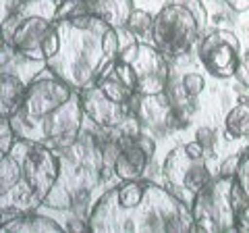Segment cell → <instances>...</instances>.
Returning <instances> with one entry per match:
<instances>
[{"instance_id": "obj_1", "label": "cell", "mask_w": 249, "mask_h": 233, "mask_svg": "<svg viewBox=\"0 0 249 233\" xmlns=\"http://www.w3.org/2000/svg\"><path fill=\"white\" fill-rule=\"evenodd\" d=\"M93 233L196 231L191 206L150 179L119 181L106 188L88 214Z\"/></svg>"}, {"instance_id": "obj_2", "label": "cell", "mask_w": 249, "mask_h": 233, "mask_svg": "<svg viewBox=\"0 0 249 233\" xmlns=\"http://www.w3.org/2000/svg\"><path fill=\"white\" fill-rule=\"evenodd\" d=\"M58 179L54 183L44 206L56 211H71L75 219H85L96 204V200L108 188V181L114 179L112 169L106 167L102 144L98 137V127L83 131L71 146L58 150Z\"/></svg>"}, {"instance_id": "obj_3", "label": "cell", "mask_w": 249, "mask_h": 233, "mask_svg": "<svg viewBox=\"0 0 249 233\" xmlns=\"http://www.w3.org/2000/svg\"><path fill=\"white\" fill-rule=\"evenodd\" d=\"M54 27L60 44L56 54L44 63L46 69L77 92L93 85L112 65L102 42L104 32L110 25L89 11L77 17L56 19Z\"/></svg>"}, {"instance_id": "obj_4", "label": "cell", "mask_w": 249, "mask_h": 233, "mask_svg": "<svg viewBox=\"0 0 249 233\" xmlns=\"http://www.w3.org/2000/svg\"><path fill=\"white\" fill-rule=\"evenodd\" d=\"M208 29V11L201 0H170L154 15L152 44L166 58L189 52Z\"/></svg>"}, {"instance_id": "obj_5", "label": "cell", "mask_w": 249, "mask_h": 233, "mask_svg": "<svg viewBox=\"0 0 249 233\" xmlns=\"http://www.w3.org/2000/svg\"><path fill=\"white\" fill-rule=\"evenodd\" d=\"M60 0H19L0 23L9 48L31 63H46L44 38L56 21Z\"/></svg>"}, {"instance_id": "obj_6", "label": "cell", "mask_w": 249, "mask_h": 233, "mask_svg": "<svg viewBox=\"0 0 249 233\" xmlns=\"http://www.w3.org/2000/svg\"><path fill=\"white\" fill-rule=\"evenodd\" d=\"M110 69L139 96L162 94L170 81L168 60L154 44L131 42L127 48H121Z\"/></svg>"}, {"instance_id": "obj_7", "label": "cell", "mask_w": 249, "mask_h": 233, "mask_svg": "<svg viewBox=\"0 0 249 233\" xmlns=\"http://www.w3.org/2000/svg\"><path fill=\"white\" fill-rule=\"evenodd\" d=\"M166 188L183 200L187 206L212 181V171L208 165V152L197 139L170 150L162 165Z\"/></svg>"}, {"instance_id": "obj_8", "label": "cell", "mask_w": 249, "mask_h": 233, "mask_svg": "<svg viewBox=\"0 0 249 233\" xmlns=\"http://www.w3.org/2000/svg\"><path fill=\"white\" fill-rule=\"evenodd\" d=\"M232 188L235 177L218 175L197 194L191 202L196 231H237L239 214Z\"/></svg>"}, {"instance_id": "obj_9", "label": "cell", "mask_w": 249, "mask_h": 233, "mask_svg": "<svg viewBox=\"0 0 249 233\" xmlns=\"http://www.w3.org/2000/svg\"><path fill=\"white\" fill-rule=\"evenodd\" d=\"M75 94H77V90L71 88L67 81H62L54 73L48 71L46 75H37L34 81L27 83L25 98H23L19 113L9 119L15 136L21 137L37 121H42L52 111H56L60 104L71 100Z\"/></svg>"}, {"instance_id": "obj_10", "label": "cell", "mask_w": 249, "mask_h": 233, "mask_svg": "<svg viewBox=\"0 0 249 233\" xmlns=\"http://www.w3.org/2000/svg\"><path fill=\"white\" fill-rule=\"evenodd\" d=\"M42 202L25 181L15 142L0 146V211L6 216L37 211Z\"/></svg>"}, {"instance_id": "obj_11", "label": "cell", "mask_w": 249, "mask_h": 233, "mask_svg": "<svg viewBox=\"0 0 249 233\" xmlns=\"http://www.w3.org/2000/svg\"><path fill=\"white\" fill-rule=\"evenodd\" d=\"M15 146H17L21 158L25 181L44 206V200L48 198V194L52 192L54 183L58 179V171H60L58 152L46 144L29 142V139L23 137L15 139Z\"/></svg>"}, {"instance_id": "obj_12", "label": "cell", "mask_w": 249, "mask_h": 233, "mask_svg": "<svg viewBox=\"0 0 249 233\" xmlns=\"http://www.w3.org/2000/svg\"><path fill=\"white\" fill-rule=\"evenodd\" d=\"M199 60L208 73L220 79L235 77L241 60V42L229 29H212L199 42Z\"/></svg>"}, {"instance_id": "obj_13", "label": "cell", "mask_w": 249, "mask_h": 233, "mask_svg": "<svg viewBox=\"0 0 249 233\" xmlns=\"http://www.w3.org/2000/svg\"><path fill=\"white\" fill-rule=\"evenodd\" d=\"M131 115H135L143 131L164 136L178 129V116L175 111V102L166 92L162 94L135 96L131 100Z\"/></svg>"}, {"instance_id": "obj_14", "label": "cell", "mask_w": 249, "mask_h": 233, "mask_svg": "<svg viewBox=\"0 0 249 233\" xmlns=\"http://www.w3.org/2000/svg\"><path fill=\"white\" fill-rule=\"evenodd\" d=\"M81 96V106L91 125L100 129H114L131 115V104H119L112 98H108L98 83L89 85L79 92Z\"/></svg>"}, {"instance_id": "obj_15", "label": "cell", "mask_w": 249, "mask_h": 233, "mask_svg": "<svg viewBox=\"0 0 249 233\" xmlns=\"http://www.w3.org/2000/svg\"><path fill=\"white\" fill-rule=\"evenodd\" d=\"M9 231L13 233H60L65 229H62V225L58 221L31 211V213L9 216L6 221L0 223V233H9Z\"/></svg>"}, {"instance_id": "obj_16", "label": "cell", "mask_w": 249, "mask_h": 233, "mask_svg": "<svg viewBox=\"0 0 249 233\" xmlns=\"http://www.w3.org/2000/svg\"><path fill=\"white\" fill-rule=\"evenodd\" d=\"M27 83L17 75L0 73V119H11L19 113L25 98Z\"/></svg>"}, {"instance_id": "obj_17", "label": "cell", "mask_w": 249, "mask_h": 233, "mask_svg": "<svg viewBox=\"0 0 249 233\" xmlns=\"http://www.w3.org/2000/svg\"><path fill=\"white\" fill-rule=\"evenodd\" d=\"M89 9L93 15L104 19L110 27L124 29L135 6L133 0H89Z\"/></svg>"}, {"instance_id": "obj_18", "label": "cell", "mask_w": 249, "mask_h": 233, "mask_svg": "<svg viewBox=\"0 0 249 233\" xmlns=\"http://www.w3.org/2000/svg\"><path fill=\"white\" fill-rule=\"evenodd\" d=\"M224 134L231 139L249 137V100H241L224 119Z\"/></svg>"}, {"instance_id": "obj_19", "label": "cell", "mask_w": 249, "mask_h": 233, "mask_svg": "<svg viewBox=\"0 0 249 233\" xmlns=\"http://www.w3.org/2000/svg\"><path fill=\"white\" fill-rule=\"evenodd\" d=\"M96 83L100 85V90H102L108 98H112L114 102H119V104H131V100L137 96L127 83H124L123 79H119V77L112 73L110 67L100 75V79Z\"/></svg>"}, {"instance_id": "obj_20", "label": "cell", "mask_w": 249, "mask_h": 233, "mask_svg": "<svg viewBox=\"0 0 249 233\" xmlns=\"http://www.w3.org/2000/svg\"><path fill=\"white\" fill-rule=\"evenodd\" d=\"M152 25H154V17L147 11L143 9H135L131 13V17L127 21V32L133 34L135 38H143V36H150L152 32Z\"/></svg>"}, {"instance_id": "obj_21", "label": "cell", "mask_w": 249, "mask_h": 233, "mask_svg": "<svg viewBox=\"0 0 249 233\" xmlns=\"http://www.w3.org/2000/svg\"><path fill=\"white\" fill-rule=\"evenodd\" d=\"M89 0H65L58 4L56 11V19H65V17H77V15L89 13Z\"/></svg>"}, {"instance_id": "obj_22", "label": "cell", "mask_w": 249, "mask_h": 233, "mask_svg": "<svg viewBox=\"0 0 249 233\" xmlns=\"http://www.w3.org/2000/svg\"><path fill=\"white\" fill-rule=\"evenodd\" d=\"M204 88H206V79L199 73H187L181 81L183 94L189 96V98H197L201 92H204Z\"/></svg>"}, {"instance_id": "obj_23", "label": "cell", "mask_w": 249, "mask_h": 233, "mask_svg": "<svg viewBox=\"0 0 249 233\" xmlns=\"http://www.w3.org/2000/svg\"><path fill=\"white\" fill-rule=\"evenodd\" d=\"M237 181L241 185V190L245 192V198L249 202V146L245 148V152L241 154L239 169H237Z\"/></svg>"}, {"instance_id": "obj_24", "label": "cell", "mask_w": 249, "mask_h": 233, "mask_svg": "<svg viewBox=\"0 0 249 233\" xmlns=\"http://www.w3.org/2000/svg\"><path fill=\"white\" fill-rule=\"evenodd\" d=\"M58 44H60V40H58V32H56V27H54V23H52L50 32L46 34V38H44V44H42V50H44V58H46V60L52 58L54 54H56V50H58Z\"/></svg>"}, {"instance_id": "obj_25", "label": "cell", "mask_w": 249, "mask_h": 233, "mask_svg": "<svg viewBox=\"0 0 249 233\" xmlns=\"http://www.w3.org/2000/svg\"><path fill=\"white\" fill-rule=\"evenodd\" d=\"M235 77L245 85V88H249V50L241 54V60H239V67H237Z\"/></svg>"}, {"instance_id": "obj_26", "label": "cell", "mask_w": 249, "mask_h": 233, "mask_svg": "<svg viewBox=\"0 0 249 233\" xmlns=\"http://www.w3.org/2000/svg\"><path fill=\"white\" fill-rule=\"evenodd\" d=\"M239 160H241V154H232V156L224 158L222 165H220V175H224V177H237Z\"/></svg>"}, {"instance_id": "obj_27", "label": "cell", "mask_w": 249, "mask_h": 233, "mask_svg": "<svg viewBox=\"0 0 249 233\" xmlns=\"http://www.w3.org/2000/svg\"><path fill=\"white\" fill-rule=\"evenodd\" d=\"M196 139H197V142H199L201 146H204V148H206V152H208V154L214 150V144H216V136H214V131H212V129H208V127H201V129L197 131Z\"/></svg>"}, {"instance_id": "obj_28", "label": "cell", "mask_w": 249, "mask_h": 233, "mask_svg": "<svg viewBox=\"0 0 249 233\" xmlns=\"http://www.w3.org/2000/svg\"><path fill=\"white\" fill-rule=\"evenodd\" d=\"M17 136L11 127V121L9 119H0V146L2 144H9V142H15Z\"/></svg>"}, {"instance_id": "obj_29", "label": "cell", "mask_w": 249, "mask_h": 233, "mask_svg": "<svg viewBox=\"0 0 249 233\" xmlns=\"http://www.w3.org/2000/svg\"><path fill=\"white\" fill-rule=\"evenodd\" d=\"M227 2V6L231 11H235V13H245L249 11V0H224Z\"/></svg>"}, {"instance_id": "obj_30", "label": "cell", "mask_w": 249, "mask_h": 233, "mask_svg": "<svg viewBox=\"0 0 249 233\" xmlns=\"http://www.w3.org/2000/svg\"><path fill=\"white\" fill-rule=\"evenodd\" d=\"M9 52H13V50L9 48V44H6L4 36H2V29H0V63L6 58V54H9Z\"/></svg>"}, {"instance_id": "obj_31", "label": "cell", "mask_w": 249, "mask_h": 233, "mask_svg": "<svg viewBox=\"0 0 249 233\" xmlns=\"http://www.w3.org/2000/svg\"><path fill=\"white\" fill-rule=\"evenodd\" d=\"M60 2H65V0H60Z\"/></svg>"}]
</instances>
